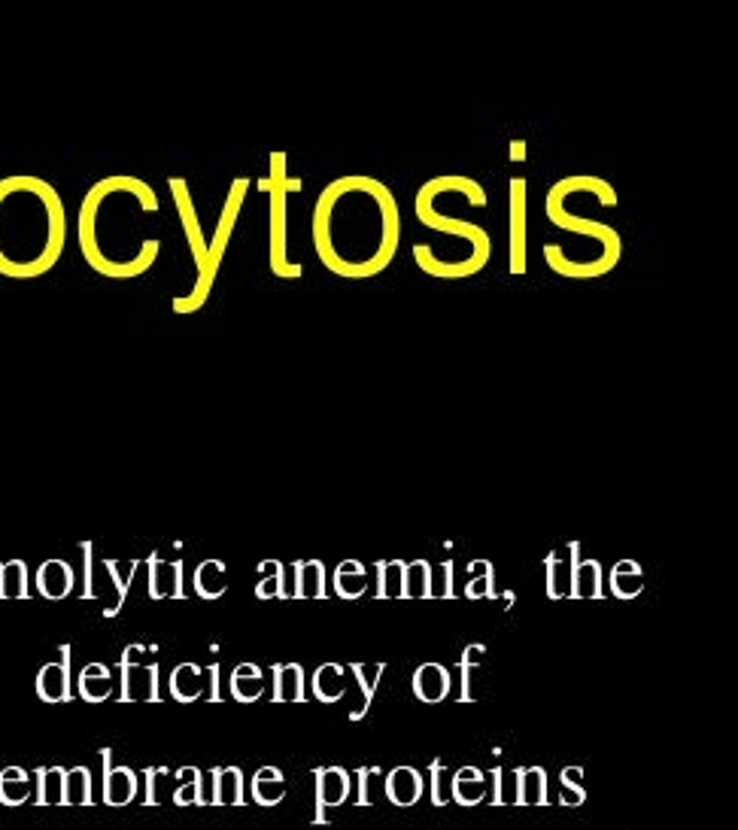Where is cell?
<instances>
[{"instance_id":"1","label":"cell","mask_w":738,"mask_h":830,"mask_svg":"<svg viewBox=\"0 0 738 830\" xmlns=\"http://www.w3.org/2000/svg\"><path fill=\"white\" fill-rule=\"evenodd\" d=\"M310 229L325 271L368 280L384 274L399 253V201L389 186L368 174H347L320 192Z\"/></svg>"},{"instance_id":"2","label":"cell","mask_w":738,"mask_h":830,"mask_svg":"<svg viewBox=\"0 0 738 830\" xmlns=\"http://www.w3.org/2000/svg\"><path fill=\"white\" fill-rule=\"evenodd\" d=\"M158 207L161 201L153 186L134 174L104 177L86 192L79 204L77 241L94 274L131 280L153 268L161 241L140 234L138 219L158 214Z\"/></svg>"},{"instance_id":"3","label":"cell","mask_w":738,"mask_h":830,"mask_svg":"<svg viewBox=\"0 0 738 830\" xmlns=\"http://www.w3.org/2000/svg\"><path fill=\"white\" fill-rule=\"evenodd\" d=\"M67 244L59 189L34 174L0 180V274L31 280L52 271Z\"/></svg>"},{"instance_id":"4","label":"cell","mask_w":738,"mask_h":830,"mask_svg":"<svg viewBox=\"0 0 738 830\" xmlns=\"http://www.w3.org/2000/svg\"><path fill=\"white\" fill-rule=\"evenodd\" d=\"M301 180L289 177V155H271V174L259 180V189L271 195V271L280 280H298L305 274L301 261H289V192H301Z\"/></svg>"},{"instance_id":"5","label":"cell","mask_w":738,"mask_h":830,"mask_svg":"<svg viewBox=\"0 0 738 830\" xmlns=\"http://www.w3.org/2000/svg\"><path fill=\"white\" fill-rule=\"evenodd\" d=\"M249 177H237L229 189V199H225V207H222V216H219V222H216L213 238L207 241V265H204V271L195 280V286H192V293L189 295H177L173 298V310L177 314H195L207 305V298L213 293V283L216 274H219V265L225 259V250H229L231 234H234V222L241 219V207H244L246 192H249Z\"/></svg>"},{"instance_id":"6","label":"cell","mask_w":738,"mask_h":830,"mask_svg":"<svg viewBox=\"0 0 738 830\" xmlns=\"http://www.w3.org/2000/svg\"><path fill=\"white\" fill-rule=\"evenodd\" d=\"M544 214L551 219V226L569 231L574 238H581L584 244L596 246V253H599L601 259L608 261L611 268L620 265V259H623V238H620V231H617L614 226H608V222H599V219H586V216L571 214L569 204H566L562 192H559L556 186L547 189Z\"/></svg>"},{"instance_id":"7","label":"cell","mask_w":738,"mask_h":830,"mask_svg":"<svg viewBox=\"0 0 738 830\" xmlns=\"http://www.w3.org/2000/svg\"><path fill=\"white\" fill-rule=\"evenodd\" d=\"M414 216L419 219V226L438 231V234H444V238H450V241H459V244L465 246V253L475 259V265L480 268V271L490 265L492 259L490 231L483 229V226H477V222H465V219H456V216L444 214L423 186H419V192H416V199H414Z\"/></svg>"},{"instance_id":"8","label":"cell","mask_w":738,"mask_h":830,"mask_svg":"<svg viewBox=\"0 0 738 830\" xmlns=\"http://www.w3.org/2000/svg\"><path fill=\"white\" fill-rule=\"evenodd\" d=\"M526 180L514 177L508 183V271L510 274H526V214H529V201H526Z\"/></svg>"},{"instance_id":"9","label":"cell","mask_w":738,"mask_h":830,"mask_svg":"<svg viewBox=\"0 0 738 830\" xmlns=\"http://www.w3.org/2000/svg\"><path fill=\"white\" fill-rule=\"evenodd\" d=\"M170 192H173V201H177V214H180V222H183L185 241H189V250H192V261H195V271H204L207 265V238H204V229L198 222V210H195V201H192V192L189 186L180 177L170 180Z\"/></svg>"},{"instance_id":"10","label":"cell","mask_w":738,"mask_h":830,"mask_svg":"<svg viewBox=\"0 0 738 830\" xmlns=\"http://www.w3.org/2000/svg\"><path fill=\"white\" fill-rule=\"evenodd\" d=\"M138 648L131 646L122 657V700L125 703H140V700H158V666L155 663L134 661Z\"/></svg>"},{"instance_id":"11","label":"cell","mask_w":738,"mask_h":830,"mask_svg":"<svg viewBox=\"0 0 738 830\" xmlns=\"http://www.w3.org/2000/svg\"><path fill=\"white\" fill-rule=\"evenodd\" d=\"M323 600L325 597V563L320 560H301L286 566L283 578V600Z\"/></svg>"},{"instance_id":"12","label":"cell","mask_w":738,"mask_h":830,"mask_svg":"<svg viewBox=\"0 0 738 830\" xmlns=\"http://www.w3.org/2000/svg\"><path fill=\"white\" fill-rule=\"evenodd\" d=\"M316 815L313 821L325 825V809H335L350 797V772L344 767H320L316 772Z\"/></svg>"},{"instance_id":"13","label":"cell","mask_w":738,"mask_h":830,"mask_svg":"<svg viewBox=\"0 0 738 830\" xmlns=\"http://www.w3.org/2000/svg\"><path fill=\"white\" fill-rule=\"evenodd\" d=\"M581 560V545L569 541L566 551H551L544 560L547 570V597L551 600H566L571 597V578H574V563Z\"/></svg>"},{"instance_id":"14","label":"cell","mask_w":738,"mask_h":830,"mask_svg":"<svg viewBox=\"0 0 738 830\" xmlns=\"http://www.w3.org/2000/svg\"><path fill=\"white\" fill-rule=\"evenodd\" d=\"M70 648H62V661L47 663L37 676V693L47 703H64L70 700Z\"/></svg>"},{"instance_id":"15","label":"cell","mask_w":738,"mask_h":830,"mask_svg":"<svg viewBox=\"0 0 738 830\" xmlns=\"http://www.w3.org/2000/svg\"><path fill=\"white\" fill-rule=\"evenodd\" d=\"M101 757H104V803H107V806H125V803H131L134 794H138V776H134V769L113 767L107 749L101 752Z\"/></svg>"},{"instance_id":"16","label":"cell","mask_w":738,"mask_h":830,"mask_svg":"<svg viewBox=\"0 0 738 830\" xmlns=\"http://www.w3.org/2000/svg\"><path fill=\"white\" fill-rule=\"evenodd\" d=\"M423 776L414 767H396L384 776V791L389 803L396 806H414L423 797Z\"/></svg>"},{"instance_id":"17","label":"cell","mask_w":738,"mask_h":830,"mask_svg":"<svg viewBox=\"0 0 738 830\" xmlns=\"http://www.w3.org/2000/svg\"><path fill=\"white\" fill-rule=\"evenodd\" d=\"M150 597L153 600H168V597H183V563H170L161 557H153L150 563Z\"/></svg>"},{"instance_id":"18","label":"cell","mask_w":738,"mask_h":830,"mask_svg":"<svg viewBox=\"0 0 738 830\" xmlns=\"http://www.w3.org/2000/svg\"><path fill=\"white\" fill-rule=\"evenodd\" d=\"M74 570H70V563H64V560H47L40 570H37V590L47 597V600H64V597H70V590H74Z\"/></svg>"},{"instance_id":"19","label":"cell","mask_w":738,"mask_h":830,"mask_svg":"<svg viewBox=\"0 0 738 830\" xmlns=\"http://www.w3.org/2000/svg\"><path fill=\"white\" fill-rule=\"evenodd\" d=\"M414 693L423 703H441L450 693V673L441 663H423L414 673Z\"/></svg>"},{"instance_id":"20","label":"cell","mask_w":738,"mask_h":830,"mask_svg":"<svg viewBox=\"0 0 738 830\" xmlns=\"http://www.w3.org/2000/svg\"><path fill=\"white\" fill-rule=\"evenodd\" d=\"M274 703H301L305 693V669L301 663H274Z\"/></svg>"},{"instance_id":"21","label":"cell","mask_w":738,"mask_h":830,"mask_svg":"<svg viewBox=\"0 0 738 830\" xmlns=\"http://www.w3.org/2000/svg\"><path fill=\"white\" fill-rule=\"evenodd\" d=\"M601 563L599 560H578L571 578V600H601Z\"/></svg>"},{"instance_id":"22","label":"cell","mask_w":738,"mask_h":830,"mask_svg":"<svg viewBox=\"0 0 738 830\" xmlns=\"http://www.w3.org/2000/svg\"><path fill=\"white\" fill-rule=\"evenodd\" d=\"M611 593L617 600H635L642 590H645V572L635 560H620L611 570Z\"/></svg>"},{"instance_id":"23","label":"cell","mask_w":738,"mask_h":830,"mask_svg":"<svg viewBox=\"0 0 738 830\" xmlns=\"http://www.w3.org/2000/svg\"><path fill=\"white\" fill-rule=\"evenodd\" d=\"M229 590V572L222 560H204L195 570V593L204 600H219Z\"/></svg>"},{"instance_id":"24","label":"cell","mask_w":738,"mask_h":830,"mask_svg":"<svg viewBox=\"0 0 738 830\" xmlns=\"http://www.w3.org/2000/svg\"><path fill=\"white\" fill-rule=\"evenodd\" d=\"M368 590V575L359 560H344L335 570V593L340 600H359Z\"/></svg>"},{"instance_id":"25","label":"cell","mask_w":738,"mask_h":830,"mask_svg":"<svg viewBox=\"0 0 738 830\" xmlns=\"http://www.w3.org/2000/svg\"><path fill=\"white\" fill-rule=\"evenodd\" d=\"M289 794V784L277 767H262L253 776V797L259 806H277Z\"/></svg>"},{"instance_id":"26","label":"cell","mask_w":738,"mask_h":830,"mask_svg":"<svg viewBox=\"0 0 738 830\" xmlns=\"http://www.w3.org/2000/svg\"><path fill=\"white\" fill-rule=\"evenodd\" d=\"M213 803L241 806L244 803V772L241 767L213 769Z\"/></svg>"},{"instance_id":"27","label":"cell","mask_w":738,"mask_h":830,"mask_svg":"<svg viewBox=\"0 0 738 830\" xmlns=\"http://www.w3.org/2000/svg\"><path fill=\"white\" fill-rule=\"evenodd\" d=\"M231 693H234V700H241V703H256L264 693L262 669H259L256 663H241V666L231 673Z\"/></svg>"},{"instance_id":"28","label":"cell","mask_w":738,"mask_h":830,"mask_svg":"<svg viewBox=\"0 0 738 830\" xmlns=\"http://www.w3.org/2000/svg\"><path fill=\"white\" fill-rule=\"evenodd\" d=\"M200 678H204V669L198 663H180L173 673H170V693L180 700V703H192L200 697Z\"/></svg>"},{"instance_id":"29","label":"cell","mask_w":738,"mask_h":830,"mask_svg":"<svg viewBox=\"0 0 738 830\" xmlns=\"http://www.w3.org/2000/svg\"><path fill=\"white\" fill-rule=\"evenodd\" d=\"M492 779V794L487 797V803L492 806H520V772L510 769L505 772L502 767H495L490 772Z\"/></svg>"},{"instance_id":"30","label":"cell","mask_w":738,"mask_h":830,"mask_svg":"<svg viewBox=\"0 0 738 830\" xmlns=\"http://www.w3.org/2000/svg\"><path fill=\"white\" fill-rule=\"evenodd\" d=\"M109 691H113V678H109V669L104 663H89V666L79 673V693H82L89 703L107 700Z\"/></svg>"},{"instance_id":"31","label":"cell","mask_w":738,"mask_h":830,"mask_svg":"<svg viewBox=\"0 0 738 830\" xmlns=\"http://www.w3.org/2000/svg\"><path fill=\"white\" fill-rule=\"evenodd\" d=\"M31 776L22 767H7L0 772V803L18 806L25 800H31Z\"/></svg>"},{"instance_id":"32","label":"cell","mask_w":738,"mask_h":830,"mask_svg":"<svg viewBox=\"0 0 738 830\" xmlns=\"http://www.w3.org/2000/svg\"><path fill=\"white\" fill-rule=\"evenodd\" d=\"M313 693L323 703H338L344 697V666L340 663H323L313 673Z\"/></svg>"},{"instance_id":"33","label":"cell","mask_w":738,"mask_h":830,"mask_svg":"<svg viewBox=\"0 0 738 830\" xmlns=\"http://www.w3.org/2000/svg\"><path fill=\"white\" fill-rule=\"evenodd\" d=\"M404 600H431V563H404Z\"/></svg>"},{"instance_id":"34","label":"cell","mask_w":738,"mask_h":830,"mask_svg":"<svg viewBox=\"0 0 738 830\" xmlns=\"http://www.w3.org/2000/svg\"><path fill=\"white\" fill-rule=\"evenodd\" d=\"M520 806L547 803V772L541 767H520Z\"/></svg>"},{"instance_id":"35","label":"cell","mask_w":738,"mask_h":830,"mask_svg":"<svg viewBox=\"0 0 738 830\" xmlns=\"http://www.w3.org/2000/svg\"><path fill=\"white\" fill-rule=\"evenodd\" d=\"M377 587L380 600H404V560L377 563Z\"/></svg>"},{"instance_id":"36","label":"cell","mask_w":738,"mask_h":830,"mask_svg":"<svg viewBox=\"0 0 738 830\" xmlns=\"http://www.w3.org/2000/svg\"><path fill=\"white\" fill-rule=\"evenodd\" d=\"M64 803L67 806H89L92 803V772L74 767L64 772Z\"/></svg>"},{"instance_id":"37","label":"cell","mask_w":738,"mask_h":830,"mask_svg":"<svg viewBox=\"0 0 738 830\" xmlns=\"http://www.w3.org/2000/svg\"><path fill=\"white\" fill-rule=\"evenodd\" d=\"M350 669H353V676L359 678V688H362V697H365L362 712H355L353 715V718H359V715H365V712H368L371 700H374V693H377V685H380V678H384V673H386V663L384 661H377V663L355 661V663H350Z\"/></svg>"},{"instance_id":"38","label":"cell","mask_w":738,"mask_h":830,"mask_svg":"<svg viewBox=\"0 0 738 830\" xmlns=\"http://www.w3.org/2000/svg\"><path fill=\"white\" fill-rule=\"evenodd\" d=\"M0 597H3V600H22V597H28V572H25V563H22V560H13V563H3V566H0Z\"/></svg>"},{"instance_id":"39","label":"cell","mask_w":738,"mask_h":830,"mask_svg":"<svg viewBox=\"0 0 738 830\" xmlns=\"http://www.w3.org/2000/svg\"><path fill=\"white\" fill-rule=\"evenodd\" d=\"M262 578H259V585H256V597L259 600H274L280 597L283 600V578H286V563H280V560H264L262 566Z\"/></svg>"},{"instance_id":"40","label":"cell","mask_w":738,"mask_h":830,"mask_svg":"<svg viewBox=\"0 0 738 830\" xmlns=\"http://www.w3.org/2000/svg\"><path fill=\"white\" fill-rule=\"evenodd\" d=\"M64 772L67 769L52 767V769H37V779H40V794L37 800L43 806H62L64 803Z\"/></svg>"},{"instance_id":"41","label":"cell","mask_w":738,"mask_h":830,"mask_svg":"<svg viewBox=\"0 0 738 830\" xmlns=\"http://www.w3.org/2000/svg\"><path fill=\"white\" fill-rule=\"evenodd\" d=\"M453 800V772L444 761L431 764V803L435 806H446Z\"/></svg>"},{"instance_id":"42","label":"cell","mask_w":738,"mask_h":830,"mask_svg":"<svg viewBox=\"0 0 738 830\" xmlns=\"http://www.w3.org/2000/svg\"><path fill=\"white\" fill-rule=\"evenodd\" d=\"M475 578L465 587V597L468 600H492L495 590H492V563L490 560H475Z\"/></svg>"},{"instance_id":"43","label":"cell","mask_w":738,"mask_h":830,"mask_svg":"<svg viewBox=\"0 0 738 830\" xmlns=\"http://www.w3.org/2000/svg\"><path fill=\"white\" fill-rule=\"evenodd\" d=\"M487 797H490V782H487V776H483V779H475V782L453 779V800H459V806H477V803H487Z\"/></svg>"},{"instance_id":"44","label":"cell","mask_w":738,"mask_h":830,"mask_svg":"<svg viewBox=\"0 0 738 830\" xmlns=\"http://www.w3.org/2000/svg\"><path fill=\"white\" fill-rule=\"evenodd\" d=\"M377 788L384 791V772L377 767L359 769V806H374L377 803V794H374Z\"/></svg>"},{"instance_id":"45","label":"cell","mask_w":738,"mask_h":830,"mask_svg":"<svg viewBox=\"0 0 738 830\" xmlns=\"http://www.w3.org/2000/svg\"><path fill=\"white\" fill-rule=\"evenodd\" d=\"M431 597H438V600L453 597V563L450 560L431 566Z\"/></svg>"},{"instance_id":"46","label":"cell","mask_w":738,"mask_h":830,"mask_svg":"<svg viewBox=\"0 0 738 830\" xmlns=\"http://www.w3.org/2000/svg\"><path fill=\"white\" fill-rule=\"evenodd\" d=\"M189 782H183L173 791V803L177 806H200V769L189 767Z\"/></svg>"},{"instance_id":"47","label":"cell","mask_w":738,"mask_h":830,"mask_svg":"<svg viewBox=\"0 0 738 830\" xmlns=\"http://www.w3.org/2000/svg\"><path fill=\"white\" fill-rule=\"evenodd\" d=\"M165 788H168V769H146V803L150 806L165 800Z\"/></svg>"},{"instance_id":"48","label":"cell","mask_w":738,"mask_h":830,"mask_svg":"<svg viewBox=\"0 0 738 830\" xmlns=\"http://www.w3.org/2000/svg\"><path fill=\"white\" fill-rule=\"evenodd\" d=\"M584 800H586L584 784L559 782V803H562V806H581Z\"/></svg>"},{"instance_id":"49","label":"cell","mask_w":738,"mask_h":830,"mask_svg":"<svg viewBox=\"0 0 738 830\" xmlns=\"http://www.w3.org/2000/svg\"><path fill=\"white\" fill-rule=\"evenodd\" d=\"M562 782H566V784H581V782H584V767H566V769H562Z\"/></svg>"},{"instance_id":"50","label":"cell","mask_w":738,"mask_h":830,"mask_svg":"<svg viewBox=\"0 0 738 830\" xmlns=\"http://www.w3.org/2000/svg\"><path fill=\"white\" fill-rule=\"evenodd\" d=\"M523 143H520V140H517V143H514V153H510V158H514V162H523Z\"/></svg>"},{"instance_id":"51","label":"cell","mask_w":738,"mask_h":830,"mask_svg":"<svg viewBox=\"0 0 738 830\" xmlns=\"http://www.w3.org/2000/svg\"><path fill=\"white\" fill-rule=\"evenodd\" d=\"M0 566H3V563H0Z\"/></svg>"}]
</instances>
